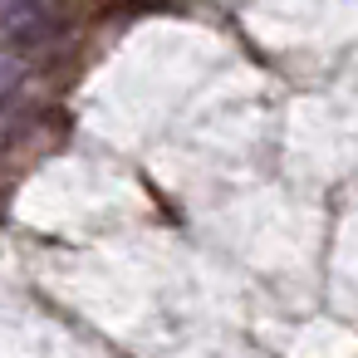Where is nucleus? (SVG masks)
Masks as SVG:
<instances>
[{"mask_svg":"<svg viewBox=\"0 0 358 358\" xmlns=\"http://www.w3.org/2000/svg\"><path fill=\"white\" fill-rule=\"evenodd\" d=\"M15 74H20V64H15L10 55H0V99H6V89L15 84Z\"/></svg>","mask_w":358,"mask_h":358,"instance_id":"f03ea898","label":"nucleus"},{"mask_svg":"<svg viewBox=\"0 0 358 358\" xmlns=\"http://www.w3.org/2000/svg\"><path fill=\"white\" fill-rule=\"evenodd\" d=\"M0 30L10 40H20V45H30V40H40L50 30V15L40 6H0Z\"/></svg>","mask_w":358,"mask_h":358,"instance_id":"f257e3e1","label":"nucleus"}]
</instances>
